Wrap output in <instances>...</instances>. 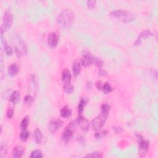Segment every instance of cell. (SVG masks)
Wrapping results in <instances>:
<instances>
[{
	"mask_svg": "<svg viewBox=\"0 0 158 158\" xmlns=\"http://www.w3.org/2000/svg\"><path fill=\"white\" fill-rule=\"evenodd\" d=\"M75 19L74 12L70 9H63L59 13L57 18L58 26L63 30L70 29Z\"/></svg>",
	"mask_w": 158,
	"mask_h": 158,
	"instance_id": "1",
	"label": "cell"
},
{
	"mask_svg": "<svg viewBox=\"0 0 158 158\" xmlns=\"http://www.w3.org/2000/svg\"><path fill=\"white\" fill-rule=\"evenodd\" d=\"M112 18L116 19L124 23H130L135 19V16L133 13L125 10H117L111 13Z\"/></svg>",
	"mask_w": 158,
	"mask_h": 158,
	"instance_id": "2",
	"label": "cell"
},
{
	"mask_svg": "<svg viewBox=\"0 0 158 158\" xmlns=\"http://www.w3.org/2000/svg\"><path fill=\"white\" fill-rule=\"evenodd\" d=\"M14 46L15 48V53L17 57L21 58L24 55L27 54V48L25 43L17 35L14 36L13 38Z\"/></svg>",
	"mask_w": 158,
	"mask_h": 158,
	"instance_id": "3",
	"label": "cell"
},
{
	"mask_svg": "<svg viewBox=\"0 0 158 158\" xmlns=\"http://www.w3.org/2000/svg\"><path fill=\"white\" fill-rule=\"evenodd\" d=\"M78 125L77 120H74L70 122L65 128V130L63 132V133L61 136V139L64 143H68L69 140L72 137L74 132L77 128Z\"/></svg>",
	"mask_w": 158,
	"mask_h": 158,
	"instance_id": "4",
	"label": "cell"
},
{
	"mask_svg": "<svg viewBox=\"0 0 158 158\" xmlns=\"http://www.w3.org/2000/svg\"><path fill=\"white\" fill-rule=\"evenodd\" d=\"M14 20L13 14L10 9L6 10L4 13L3 20V25L1 27V29L3 30L4 32L9 30L11 28Z\"/></svg>",
	"mask_w": 158,
	"mask_h": 158,
	"instance_id": "5",
	"label": "cell"
},
{
	"mask_svg": "<svg viewBox=\"0 0 158 158\" xmlns=\"http://www.w3.org/2000/svg\"><path fill=\"white\" fill-rule=\"evenodd\" d=\"M95 57L93 56L88 51H84L82 54L81 61L82 65L85 67H87L94 64Z\"/></svg>",
	"mask_w": 158,
	"mask_h": 158,
	"instance_id": "6",
	"label": "cell"
},
{
	"mask_svg": "<svg viewBox=\"0 0 158 158\" xmlns=\"http://www.w3.org/2000/svg\"><path fill=\"white\" fill-rule=\"evenodd\" d=\"M139 141V155L140 157H145L148 152L149 146V142L143 138L141 136H138Z\"/></svg>",
	"mask_w": 158,
	"mask_h": 158,
	"instance_id": "7",
	"label": "cell"
},
{
	"mask_svg": "<svg viewBox=\"0 0 158 158\" xmlns=\"http://www.w3.org/2000/svg\"><path fill=\"white\" fill-rule=\"evenodd\" d=\"M107 118L104 117L101 114L99 116H98L93 119L91 121V126L93 130L95 131H99L103 127Z\"/></svg>",
	"mask_w": 158,
	"mask_h": 158,
	"instance_id": "8",
	"label": "cell"
},
{
	"mask_svg": "<svg viewBox=\"0 0 158 158\" xmlns=\"http://www.w3.org/2000/svg\"><path fill=\"white\" fill-rule=\"evenodd\" d=\"M63 125V121L59 119H53L48 125V130L52 134L55 133Z\"/></svg>",
	"mask_w": 158,
	"mask_h": 158,
	"instance_id": "9",
	"label": "cell"
},
{
	"mask_svg": "<svg viewBox=\"0 0 158 158\" xmlns=\"http://www.w3.org/2000/svg\"><path fill=\"white\" fill-rule=\"evenodd\" d=\"M48 45L51 48H56L59 42V36L56 33H50L47 38Z\"/></svg>",
	"mask_w": 158,
	"mask_h": 158,
	"instance_id": "10",
	"label": "cell"
},
{
	"mask_svg": "<svg viewBox=\"0 0 158 158\" xmlns=\"http://www.w3.org/2000/svg\"><path fill=\"white\" fill-rule=\"evenodd\" d=\"M33 140L38 145L42 144L45 142V137L41 131L38 128H37L34 130L33 132Z\"/></svg>",
	"mask_w": 158,
	"mask_h": 158,
	"instance_id": "11",
	"label": "cell"
},
{
	"mask_svg": "<svg viewBox=\"0 0 158 158\" xmlns=\"http://www.w3.org/2000/svg\"><path fill=\"white\" fill-rule=\"evenodd\" d=\"M77 121H78V124L80 125L82 130H83L84 132H87L88 130V129L90 128L89 122L87 119L84 117L82 115L78 116L77 118Z\"/></svg>",
	"mask_w": 158,
	"mask_h": 158,
	"instance_id": "12",
	"label": "cell"
},
{
	"mask_svg": "<svg viewBox=\"0 0 158 158\" xmlns=\"http://www.w3.org/2000/svg\"><path fill=\"white\" fill-rule=\"evenodd\" d=\"M152 35H153V33L151 32L149 30H144V31L142 32L140 34L137 40H136L135 42L134 45L135 46H138V45H140L141 43H142V41L143 40H145L146 38H149L150 37H151Z\"/></svg>",
	"mask_w": 158,
	"mask_h": 158,
	"instance_id": "13",
	"label": "cell"
},
{
	"mask_svg": "<svg viewBox=\"0 0 158 158\" xmlns=\"http://www.w3.org/2000/svg\"><path fill=\"white\" fill-rule=\"evenodd\" d=\"M3 33L4 32L3 30H2L1 29V42L3 43L4 49V52L6 53V55L8 56H12L13 54V51H12V49L11 47V46H9L8 45V43L6 41L5 38H4V36H3Z\"/></svg>",
	"mask_w": 158,
	"mask_h": 158,
	"instance_id": "14",
	"label": "cell"
},
{
	"mask_svg": "<svg viewBox=\"0 0 158 158\" xmlns=\"http://www.w3.org/2000/svg\"><path fill=\"white\" fill-rule=\"evenodd\" d=\"M25 152L24 148L21 146L18 145L16 147H14L12 150V157L14 158H19L22 157L24 155V153Z\"/></svg>",
	"mask_w": 158,
	"mask_h": 158,
	"instance_id": "15",
	"label": "cell"
},
{
	"mask_svg": "<svg viewBox=\"0 0 158 158\" xmlns=\"http://www.w3.org/2000/svg\"><path fill=\"white\" fill-rule=\"evenodd\" d=\"M9 100L12 104H17L20 100V93L19 91L12 92L9 96Z\"/></svg>",
	"mask_w": 158,
	"mask_h": 158,
	"instance_id": "16",
	"label": "cell"
},
{
	"mask_svg": "<svg viewBox=\"0 0 158 158\" xmlns=\"http://www.w3.org/2000/svg\"><path fill=\"white\" fill-rule=\"evenodd\" d=\"M71 78L72 76L70 71L67 69H64L62 73V80L64 83L71 82Z\"/></svg>",
	"mask_w": 158,
	"mask_h": 158,
	"instance_id": "17",
	"label": "cell"
},
{
	"mask_svg": "<svg viewBox=\"0 0 158 158\" xmlns=\"http://www.w3.org/2000/svg\"><path fill=\"white\" fill-rule=\"evenodd\" d=\"M111 110V106L107 103H103L101 107V114L106 118L109 116V114Z\"/></svg>",
	"mask_w": 158,
	"mask_h": 158,
	"instance_id": "18",
	"label": "cell"
},
{
	"mask_svg": "<svg viewBox=\"0 0 158 158\" xmlns=\"http://www.w3.org/2000/svg\"><path fill=\"white\" fill-rule=\"evenodd\" d=\"M19 72V69L16 63H13L8 67V74L11 77H14L17 75Z\"/></svg>",
	"mask_w": 158,
	"mask_h": 158,
	"instance_id": "19",
	"label": "cell"
},
{
	"mask_svg": "<svg viewBox=\"0 0 158 158\" xmlns=\"http://www.w3.org/2000/svg\"><path fill=\"white\" fill-rule=\"evenodd\" d=\"M72 114V111L68 106H64L61 110V116L63 118H67Z\"/></svg>",
	"mask_w": 158,
	"mask_h": 158,
	"instance_id": "20",
	"label": "cell"
},
{
	"mask_svg": "<svg viewBox=\"0 0 158 158\" xmlns=\"http://www.w3.org/2000/svg\"><path fill=\"white\" fill-rule=\"evenodd\" d=\"M87 102V99L86 98H81L80 103L78 104V116H80V115L82 114V112L83 111V109H84V107Z\"/></svg>",
	"mask_w": 158,
	"mask_h": 158,
	"instance_id": "21",
	"label": "cell"
},
{
	"mask_svg": "<svg viewBox=\"0 0 158 158\" xmlns=\"http://www.w3.org/2000/svg\"><path fill=\"white\" fill-rule=\"evenodd\" d=\"M72 71L74 76L78 75L81 71V64L79 62H75L72 66Z\"/></svg>",
	"mask_w": 158,
	"mask_h": 158,
	"instance_id": "22",
	"label": "cell"
},
{
	"mask_svg": "<svg viewBox=\"0 0 158 158\" xmlns=\"http://www.w3.org/2000/svg\"><path fill=\"white\" fill-rule=\"evenodd\" d=\"M63 88L64 91L67 93V94H70V93L74 91V86L71 83V82L64 83Z\"/></svg>",
	"mask_w": 158,
	"mask_h": 158,
	"instance_id": "23",
	"label": "cell"
},
{
	"mask_svg": "<svg viewBox=\"0 0 158 158\" xmlns=\"http://www.w3.org/2000/svg\"><path fill=\"white\" fill-rule=\"evenodd\" d=\"M29 122H30V119H29V117L28 116H25L21 122L20 123V128L22 129V130H26V128H27L28 124H29Z\"/></svg>",
	"mask_w": 158,
	"mask_h": 158,
	"instance_id": "24",
	"label": "cell"
},
{
	"mask_svg": "<svg viewBox=\"0 0 158 158\" xmlns=\"http://www.w3.org/2000/svg\"><path fill=\"white\" fill-rule=\"evenodd\" d=\"M101 90H103V91L104 93L107 94V93H109L111 91H113V89H112V88L111 87V85L109 83L106 82L104 84H103Z\"/></svg>",
	"mask_w": 158,
	"mask_h": 158,
	"instance_id": "25",
	"label": "cell"
},
{
	"mask_svg": "<svg viewBox=\"0 0 158 158\" xmlns=\"http://www.w3.org/2000/svg\"><path fill=\"white\" fill-rule=\"evenodd\" d=\"M29 132L26 130H23L19 135V138L22 141H26L29 136Z\"/></svg>",
	"mask_w": 158,
	"mask_h": 158,
	"instance_id": "26",
	"label": "cell"
},
{
	"mask_svg": "<svg viewBox=\"0 0 158 158\" xmlns=\"http://www.w3.org/2000/svg\"><path fill=\"white\" fill-rule=\"evenodd\" d=\"M7 153H8V149H7L6 145L1 144V147H0V157L1 158L5 157L7 155Z\"/></svg>",
	"mask_w": 158,
	"mask_h": 158,
	"instance_id": "27",
	"label": "cell"
},
{
	"mask_svg": "<svg viewBox=\"0 0 158 158\" xmlns=\"http://www.w3.org/2000/svg\"><path fill=\"white\" fill-rule=\"evenodd\" d=\"M43 153L41 152V151L37 149V150H34L32 152L30 157L31 158H41L43 157Z\"/></svg>",
	"mask_w": 158,
	"mask_h": 158,
	"instance_id": "28",
	"label": "cell"
},
{
	"mask_svg": "<svg viewBox=\"0 0 158 158\" xmlns=\"http://www.w3.org/2000/svg\"><path fill=\"white\" fill-rule=\"evenodd\" d=\"M24 101L27 106H30L33 101V98L30 95H27L25 96Z\"/></svg>",
	"mask_w": 158,
	"mask_h": 158,
	"instance_id": "29",
	"label": "cell"
},
{
	"mask_svg": "<svg viewBox=\"0 0 158 158\" xmlns=\"http://www.w3.org/2000/svg\"><path fill=\"white\" fill-rule=\"evenodd\" d=\"M86 157H97V158H99V157H103V154L101 153H100L99 151H96L94 153H92L90 154H88L86 156Z\"/></svg>",
	"mask_w": 158,
	"mask_h": 158,
	"instance_id": "30",
	"label": "cell"
},
{
	"mask_svg": "<svg viewBox=\"0 0 158 158\" xmlns=\"http://www.w3.org/2000/svg\"><path fill=\"white\" fill-rule=\"evenodd\" d=\"M14 108L12 107H10L8 108V111H7V117L8 119H12L14 116Z\"/></svg>",
	"mask_w": 158,
	"mask_h": 158,
	"instance_id": "31",
	"label": "cell"
},
{
	"mask_svg": "<svg viewBox=\"0 0 158 158\" xmlns=\"http://www.w3.org/2000/svg\"><path fill=\"white\" fill-rule=\"evenodd\" d=\"M107 132L106 130H104L103 132H99V130L96 131V133H95V136L96 138H103V136H104L107 134Z\"/></svg>",
	"mask_w": 158,
	"mask_h": 158,
	"instance_id": "32",
	"label": "cell"
},
{
	"mask_svg": "<svg viewBox=\"0 0 158 158\" xmlns=\"http://www.w3.org/2000/svg\"><path fill=\"white\" fill-rule=\"evenodd\" d=\"M87 6H88V8L91 10L95 9V7L96 6V1H87Z\"/></svg>",
	"mask_w": 158,
	"mask_h": 158,
	"instance_id": "33",
	"label": "cell"
},
{
	"mask_svg": "<svg viewBox=\"0 0 158 158\" xmlns=\"http://www.w3.org/2000/svg\"><path fill=\"white\" fill-rule=\"evenodd\" d=\"M94 64L98 67H101L103 66V61L101 59H99L98 57H95Z\"/></svg>",
	"mask_w": 158,
	"mask_h": 158,
	"instance_id": "34",
	"label": "cell"
},
{
	"mask_svg": "<svg viewBox=\"0 0 158 158\" xmlns=\"http://www.w3.org/2000/svg\"><path fill=\"white\" fill-rule=\"evenodd\" d=\"M103 85V84L102 83V82L101 81H98V82H96V83H95V86H96V88L98 90H102Z\"/></svg>",
	"mask_w": 158,
	"mask_h": 158,
	"instance_id": "35",
	"label": "cell"
},
{
	"mask_svg": "<svg viewBox=\"0 0 158 158\" xmlns=\"http://www.w3.org/2000/svg\"><path fill=\"white\" fill-rule=\"evenodd\" d=\"M115 132L116 133H120L122 132V129L121 127H114V128Z\"/></svg>",
	"mask_w": 158,
	"mask_h": 158,
	"instance_id": "36",
	"label": "cell"
},
{
	"mask_svg": "<svg viewBox=\"0 0 158 158\" xmlns=\"http://www.w3.org/2000/svg\"><path fill=\"white\" fill-rule=\"evenodd\" d=\"M99 74L100 75H102V76H106V75H107V73L106 72L105 70H103L102 69H100L99 70Z\"/></svg>",
	"mask_w": 158,
	"mask_h": 158,
	"instance_id": "37",
	"label": "cell"
},
{
	"mask_svg": "<svg viewBox=\"0 0 158 158\" xmlns=\"http://www.w3.org/2000/svg\"><path fill=\"white\" fill-rule=\"evenodd\" d=\"M91 87H92V83L90 81H89L87 83V88L88 90H91Z\"/></svg>",
	"mask_w": 158,
	"mask_h": 158,
	"instance_id": "38",
	"label": "cell"
}]
</instances>
